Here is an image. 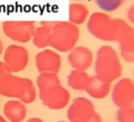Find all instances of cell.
Here are the masks:
<instances>
[{
    "label": "cell",
    "mask_w": 134,
    "mask_h": 122,
    "mask_svg": "<svg viewBox=\"0 0 134 122\" xmlns=\"http://www.w3.org/2000/svg\"><path fill=\"white\" fill-rule=\"evenodd\" d=\"M87 29L98 40L119 42L131 29V25L121 18H111L105 12H94L87 20Z\"/></svg>",
    "instance_id": "cell-1"
},
{
    "label": "cell",
    "mask_w": 134,
    "mask_h": 122,
    "mask_svg": "<svg viewBox=\"0 0 134 122\" xmlns=\"http://www.w3.org/2000/svg\"><path fill=\"white\" fill-rule=\"evenodd\" d=\"M38 95L43 105L52 110L67 107L70 103V93L61 83L58 74L42 73L36 80Z\"/></svg>",
    "instance_id": "cell-2"
},
{
    "label": "cell",
    "mask_w": 134,
    "mask_h": 122,
    "mask_svg": "<svg viewBox=\"0 0 134 122\" xmlns=\"http://www.w3.org/2000/svg\"><path fill=\"white\" fill-rule=\"evenodd\" d=\"M0 95L18 99L24 104L32 103L38 95L37 86L29 78L15 76L8 72L3 61H0Z\"/></svg>",
    "instance_id": "cell-3"
},
{
    "label": "cell",
    "mask_w": 134,
    "mask_h": 122,
    "mask_svg": "<svg viewBox=\"0 0 134 122\" xmlns=\"http://www.w3.org/2000/svg\"><path fill=\"white\" fill-rule=\"evenodd\" d=\"M94 75L106 82L117 81L122 74V64L116 49L111 45H102L94 59Z\"/></svg>",
    "instance_id": "cell-4"
},
{
    "label": "cell",
    "mask_w": 134,
    "mask_h": 122,
    "mask_svg": "<svg viewBox=\"0 0 134 122\" xmlns=\"http://www.w3.org/2000/svg\"><path fill=\"white\" fill-rule=\"evenodd\" d=\"M51 28L49 46L59 53H69L80 39L81 33L77 25L70 21H55L49 22Z\"/></svg>",
    "instance_id": "cell-5"
},
{
    "label": "cell",
    "mask_w": 134,
    "mask_h": 122,
    "mask_svg": "<svg viewBox=\"0 0 134 122\" xmlns=\"http://www.w3.org/2000/svg\"><path fill=\"white\" fill-rule=\"evenodd\" d=\"M66 117L70 122H103L94 104L86 97L74 98L69 103Z\"/></svg>",
    "instance_id": "cell-6"
},
{
    "label": "cell",
    "mask_w": 134,
    "mask_h": 122,
    "mask_svg": "<svg viewBox=\"0 0 134 122\" xmlns=\"http://www.w3.org/2000/svg\"><path fill=\"white\" fill-rule=\"evenodd\" d=\"M36 29L35 23L28 20H8L2 23L4 35L18 43H27L31 40Z\"/></svg>",
    "instance_id": "cell-7"
},
{
    "label": "cell",
    "mask_w": 134,
    "mask_h": 122,
    "mask_svg": "<svg viewBox=\"0 0 134 122\" xmlns=\"http://www.w3.org/2000/svg\"><path fill=\"white\" fill-rule=\"evenodd\" d=\"M111 99L118 108L131 107L134 105V80L128 77L115 81L111 88Z\"/></svg>",
    "instance_id": "cell-8"
},
{
    "label": "cell",
    "mask_w": 134,
    "mask_h": 122,
    "mask_svg": "<svg viewBox=\"0 0 134 122\" xmlns=\"http://www.w3.org/2000/svg\"><path fill=\"white\" fill-rule=\"evenodd\" d=\"M29 61L28 50L18 44H10L4 49L3 62L8 72L15 74L23 70Z\"/></svg>",
    "instance_id": "cell-9"
},
{
    "label": "cell",
    "mask_w": 134,
    "mask_h": 122,
    "mask_svg": "<svg viewBox=\"0 0 134 122\" xmlns=\"http://www.w3.org/2000/svg\"><path fill=\"white\" fill-rule=\"evenodd\" d=\"M35 63L39 74L42 73L58 74L62 67V58L59 52L51 48H44L36 55Z\"/></svg>",
    "instance_id": "cell-10"
},
{
    "label": "cell",
    "mask_w": 134,
    "mask_h": 122,
    "mask_svg": "<svg viewBox=\"0 0 134 122\" xmlns=\"http://www.w3.org/2000/svg\"><path fill=\"white\" fill-rule=\"evenodd\" d=\"M67 60L73 69L87 70L94 63V55L89 47L76 45L68 53Z\"/></svg>",
    "instance_id": "cell-11"
},
{
    "label": "cell",
    "mask_w": 134,
    "mask_h": 122,
    "mask_svg": "<svg viewBox=\"0 0 134 122\" xmlns=\"http://www.w3.org/2000/svg\"><path fill=\"white\" fill-rule=\"evenodd\" d=\"M3 114L9 122H21L25 119L27 109L22 101L18 99H10L4 104Z\"/></svg>",
    "instance_id": "cell-12"
},
{
    "label": "cell",
    "mask_w": 134,
    "mask_h": 122,
    "mask_svg": "<svg viewBox=\"0 0 134 122\" xmlns=\"http://www.w3.org/2000/svg\"><path fill=\"white\" fill-rule=\"evenodd\" d=\"M111 88H112L111 83L103 81L98 79L95 75H93L90 76L85 92L93 99H104L111 93Z\"/></svg>",
    "instance_id": "cell-13"
},
{
    "label": "cell",
    "mask_w": 134,
    "mask_h": 122,
    "mask_svg": "<svg viewBox=\"0 0 134 122\" xmlns=\"http://www.w3.org/2000/svg\"><path fill=\"white\" fill-rule=\"evenodd\" d=\"M89 8L81 2H71L68 8V18L69 21L75 25H81L87 22L89 18Z\"/></svg>",
    "instance_id": "cell-14"
},
{
    "label": "cell",
    "mask_w": 134,
    "mask_h": 122,
    "mask_svg": "<svg viewBox=\"0 0 134 122\" xmlns=\"http://www.w3.org/2000/svg\"><path fill=\"white\" fill-rule=\"evenodd\" d=\"M120 57L128 63H134V27L118 42Z\"/></svg>",
    "instance_id": "cell-15"
},
{
    "label": "cell",
    "mask_w": 134,
    "mask_h": 122,
    "mask_svg": "<svg viewBox=\"0 0 134 122\" xmlns=\"http://www.w3.org/2000/svg\"><path fill=\"white\" fill-rule=\"evenodd\" d=\"M50 32L51 28L49 26L48 21H44L41 23L39 27H36L31 41L34 45L38 48L44 49L49 46V38H50Z\"/></svg>",
    "instance_id": "cell-16"
},
{
    "label": "cell",
    "mask_w": 134,
    "mask_h": 122,
    "mask_svg": "<svg viewBox=\"0 0 134 122\" xmlns=\"http://www.w3.org/2000/svg\"><path fill=\"white\" fill-rule=\"evenodd\" d=\"M90 76L86 70H79V69H72L67 77V84L70 88L74 90H85L88 82H89Z\"/></svg>",
    "instance_id": "cell-17"
},
{
    "label": "cell",
    "mask_w": 134,
    "mask_h": 122,
    "mask_svg": "<svg viewBox=\"0 0 134 122\" xmlns=\"http://www.w3.org/2000/svg\"><path fill=\"white\" fill-rule=\"evenodd\" d=\"M125 0H95L96 5L105 13L114 12L119 8Z\"/></svg>",
    "instance_id": "cell-18"
},
{
    "label": "cell",
    "mask_w": 134,
    "mask_h": 122,
    "mask_svg": "<svg viewBox=\"0 0 134 122\" xmlns=\"http://www.w3.org/2000/svg\"><path fill=\"white\" fill-rule=\"evenodd\" d=\"M117 122H134V106L119 108L116 114Z\"/></svg>",
    "instance_id": "cell-19"
},
{
    "label": "cell",
    "mask_w": 134,
    "mask_h": 122,
    "mask_svg": "<svg viewBox=\"0 0 134 122\" xmlns=\"http://www.w3.org/2000/svg\"><path fill=\"white\" fill-rule=\"evenodd\" d=\"M26 122H44L41 118H38V117H34V118H30L28 119Z\"/></svg>",
    "instance_id": "cell-20"
},
{
    "label": "cell",
    "mask_w": 134,
    "mask_h": 122,
    "mask_svg": "<svg viewBox=\"0 0 134 122\" xmlns=\"http://www.w3.org/2000/svg\"><path fill=\"white\" fill-rule=\"evenodd\" d=\"M3 50H4V45H3V42H2L1 40H0V56L2 55Z\"/></svg>",
    "instance_id": "cell-21"
},
{
    "label": "cell",
    "mask_w": 134,
    "mask_h": 122,
    "mask_svg": "<svg viewBox=\"0 0 134 122\" xmlns=\"http://www.w3.org/2000/svg\"><path fill=\"white\" fill-rule=\"evenodd\" d=\"M0 122H9L5 117H3L2 115H0Z\"/></svg>",
    "instance_id": "cell-22"
},
{
    "label": "cell",
    "mask_w": 134,
    "mask_h": 122,
    "mask_svg": "<svg viewBox=\"0 0 134 122\" xmlns=\"http://www.w3.org/2000/svg\"><path fill=\"white\" fill-rule=\"evenodd\" d=\"M58 122H70V121H58Z\"/></svg>",
    "instance_id": "cell-23"
},
{
    "label": "cell",
    "mask_w": 134,
    "mask_h": 122,
    "mask_svg": "<svg viewBox=\"0 0 134 122\" xmlns=\"http://www.w3.org/2000/svg\"><path fill=\"white\" fill-rule=\"evenodd\" d=\"M74 1H83V0H74Z\"/></svg>",
    "instance_id": "cell-24"
}]
</instances>
